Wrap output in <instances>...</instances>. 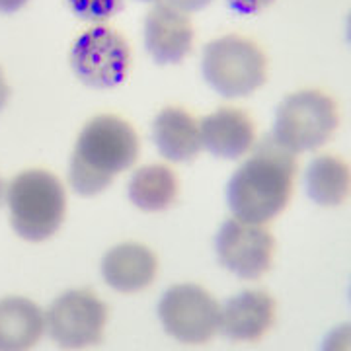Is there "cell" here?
<instances>
[{"mask_svg": "<svg viewBox=\"0 0 351 351\" xmlns=\"http://www.w3.org/2000/svg\"><path fill=\"white\" fill-rule=\"evenodd\" d=\"M201 143L217 158L237 160L254 149L256 125L239 108H221L203 117L199 123Z\"/></svg>", "mask_w": 351, "mask_h": 351, "instance_id": "4fadbf2b", "label": "cell"}, {"mask_svg": "<svg viewBox=\"0 0 351 351\" xmlns=\"http://www.w3.org/2000/svg\"><path fill=\"white\" fill-rule=\"evenodd\" d=\"M143 2H152V0H143Z\"/></svg>", "mask_w": 351, "mask_h": 351, "instance_id": "484cf974", "label": "cell"}, {"mask_svg": "<svg viewBox=\"0 0 351 351\" xmlns=\"http://www.w3.org/2000/svg\"><path fill=\"white\" fill-rule=\"evenodd\" d=\"M178 178L164 164H149L131 176L127 195L131 203L145 213H160L178 199Z\"/></svg>", "mask_w": 351, "mask_h": 351, "instance_id": "e0dca14e", "label": "cell"}, {"mask_svg": "<svg viewBox=\"0 0 351 351\" xmlns=\"http://www.w3.org/2000/svg\"><path fill=\"white\" fill-rule=\"evenodd\" d=\"M201 73L223 98H246L265 84L267 57L252 39L230 34L205 45Z\"/></svg>", "mask_w": 351, "mask_h": 351, "instance_id": "277c9868", "label": "cell"}, {"mask_svg": "<svg viewBox=\"0 0 351 351\" xmlns=\"http://www.w3.org/2000/svg\"><path fill=\"white\" fill-rule=\"evenodd\" d=\"M228 6L239 14H256L269 6L274 0H226Z\"/></svg>", "mask_w": 351, "mask_h": 351, "instance_id": "ffe728a7", "label": "cell"}, {"mask_svg": "<svg viewBox=\"0 0 351 351\" xmlns=\"http://www.w3.org/2000/svg\"><path fill=\"white\" fill-rule=\"evenodd\" d=\"M10 86H8V82H6V76L2 73V69H0V112L6 108V104L10 100Z\"/></svg>", "mask_w": 351, "mask_h": 351, "instance_id": "603a6c76", "label": "cell"}, {"mask_svg": "<svg viewBox=\"0 0 351 351\" xmlns=\"http://www.w3.org/2000/svg\"><path fill=\"white\" fill-rule=\"evenodd\" d=\"M324 350H351V324L336 328L324 341Z\"/></svg>", "mask_w": 351, "mask_h": 351, "instance_id": "d6986e66", "label": "cell"}, {"mask_svg": "<svg viewBox=\"0 0 351 351\" xmlns=\"http://www.w3.org/2000/svg\"><path fill=\"white\" fill-rule=\"evenodd\" d=\"M29 0H0V14H14L22 10Z\"/></svg>", "mask_w": 351, "mask_h": 351, "instance_id": "7402d4cb", "label": "cell"}, {"mask_svg": "<svg viewBox=\"0 0 351 351\" xmlns=\"http://www.w3.org/2000/svg\"><path fill=\"white\" fill-rule=\"evenodd\" d=\"M71 66L88 86L113 88L125 80L131 69V47L113 27L94 25L75 41Z\"/></svg>", "mask_w": 351, "mask_h": 351, "instance_id": "ba28073f", "label": "cell"}, {"mask_svg": "<svg viewBox=\"0 0 351 351\" xmlns=\"http://www.w3.org/2000/svg\"><path fill=\"white\" fill-rule=\"evenodd\" d=\"M108 306L88 289H73L57 297L45 314L51 339L63 350H82L104 339Z\"/></svg>", "mask_w": 351, "mask_h": 351, "instance_id": "52a82bcc", "label": "cell"}, {"mask_svg": "<svg viewBox=\"0 0 351 351\" xmlns=\"http://www.w3.org/2000/svg\"><path fill=\"white\" fill-rule=\"evenodd\" d=\"M217 258L221 265L240 279H260L274 263V234L258 223L228 219L217 234Z\"/></svg>", "mask_w": 351, "mask_h": 351, "instance_id": "9c48e42d", "label": "cell"}, {"mask_svg": "<svg viewBox=\"0 0 351 351\" xmlns=\"http://www.w3.org/2000/svg\"><path fill=\"white\" fill-rule=\"evenodd\" d=\"M6 184H4V180L0 178V207H2V203H4V197H6Z\"/></svg>", "mask_w": 351, "mask_h": 351, "instance_id": "cb8c5ba5", "label": "cell"}, {"mask_svg": "<svg viewBox=\"0 0 351 351\" xmlns=\"http://www.w3.org/2000/svg\"><path fill=\"white\" fill-rule=\"evenodd\" d=\"M158 318L170 338L188 346H201L219 332L221 306L209 291L193 283H182L164 293L158 302Z\"/></svg>", "mask_w": 351, "mask_h": 351, "instance_id": "8992f818", "label": "cell"}, {"mask_svg": "<svg viewBox=\"0 0 351 351\" xmlns=\"http://www.w3.org/2000/svg\"><path fill=\"white\" fill-rule=\"evenodd\" d=\"M274 322V297L265 291H242L221 308L219 332L232 341H260Z\"/></svg>", "mask_w": 351, "mask_h": 351, "instance_id": "8fae6325", "label": "cell"}, {"mask_svg": "<svg viewBox=\"0 0 351 351\" xmlns=\"http://www.w3.org/2000/svg\"><path fill=\"white\" fill-rule=\"evenodd\" d=\"M166 4L174 6L182 12H197L203 10L207 4H211V0H166Z\"/></svg>", "mask_w": 351, "mask_h": 351, "instance_id": "44dd1931", "label": "cell"}, {"mask_svg": "<svg viewBox=\"0 0 351 351\" xmlns=\"http://www.w3.org/2000/svg\"><path fill=\"white\" fill-rule=\"evenodd\" d=\"M123 0H66L75 16L86 22H104L121 8Z\"/></svg>", "mask_w": 351, "mask_h": 351, "instance_id": "ac0fdd59", "label": "cell"}, {"mask_svg": "<svg viewBox=\"0 0 351 351\" xmlns=\"http://www.w3.org/2000/svg\"><path fill=\"white\" fill-rule=\"evenodd\" d=\"M10 225L20 239L43 242L64 221L66 193L61 180L47 170H25L14 178L6 191Z\"/></svg>", "mask_w": 351, "mask_h": 351, "instance_id": "3957f363", "label": "cell"}, {"mask_svg": "<svg viewBox=\"0 0 351 351\" xmlns=\"http://www.w3.org/2000/svg\"><path fill=\"white\" fill-rule=\"evenodd\" d=\"M45 332V316L24 297L0 299V351L32 350Z\"/></svg>", "mask_w": 351, "mask_h": 351, "instance_id": "9a60e30c", "label": "cell"}, {"mask_svg": "<svg viewBox=\"0 0 351 351\" xmlns=\"http://www.w3.org/2000/svg\"><path fill=\"white\" fill-rule=\"evenodd\" d=\"M101 277L117 293H141L149 289L158 274L156 254L137 242H125L106 252L101 260Z\"/></svg>", "mask_w": 351, "mask_h": 351, "instance_id": "7c38bea8", "label": "cell"}, {"mask_svg": "<svg viewBox=\"0 0 351 351\" xmlns=\"http://www.w3.org/2000/svg\"><path fill=\"white\" fill-rule=\"evenodd\" d=\"M339 125L336 101L320 90H299L279 104L274 135L293 154L324 147Z\"/></svg>", "mask_w": 351, "mask_h": 351, "instance_id": "5b68a950", "label": "cell"}, {"mask_svg": "<svg viewBox=\"0 0 351 351\" xmlns=\"http://www.w3.org/2000/svg\"><path fill=\"white\" fill-rule=\"evenodd\" d=\"M295 176V154L274 137L263 138L228 182V209L237 219L248 223L265 225L274 221L289 205Z\"/></svg>", "mask_w": 351, "mask_h": 351, "instance_id": "6da1fadb", "label": "cell"}, {"mask_svg": "<svg viewBox=\"0 0 351 351\" xmlns=\"http://www.w3.org/2000/svg\"><path fill=\"white\" fill-rule=\"evenodd\" d=\"M350 301H351V287H350Z\"/></svg>", "mask_w": 351, "mask_h": 351, "instance_id": "4316f807", "label": "cell"}, {"mask_svg": "<svg viewBox=\"0 0 351 351\" xmlns=\"http://www.w3.org/2000/svg\"><path fill=\"white\" fill-rule=\"evenodd\" d=\"M346 34H348V41L351 43V12L350 16H348V32H346Z\"/></svg>", "mask_w": 351, "mask_h": 351, "instance_id": "d4e9b609", "label": "cell"}, {"mask_svg": "<svg viewBox=\"0 0 351 351\" xmlns=\"http://www.w3.org/2000/svg\"><path fill=\"white\" fill-rule=\"evenodd\" d=\"M143 39L154 63L178 64L193 49L195 32L186 14L160 2L145 18Z\"/></svg>", "mask_w": 351, "mask_h": 351, "instance_id": "30bf717a", "label": "cell"}, {"mask_svg": "<svg viewBox=\"0 0 351 351\" xmlns=\"http://www.w3.org/2000/svg\"><path fill=\"white\" fill-rule=\"evenodd\" d=\"M308 197L320 207H338L351 195V166L334 154L316 156L304 174Z\"/></svg>", "mask_w": 351, "mask_h": 351, "instance_id": "2e32d148", "label": "cell"}, {"mask_svg": "<svg viewBox=\"0 0 351 351\" xmlns=\"http://www.w3.org/2000/svg\"><path fill=\"white\" fill-rule=\"evenodd\" d=\"M138 135L125 119L104 113L80 131L71 156L69 184L82 197H94L110 188L115 176L137 162Z\"/></svg>", "mask_w": 351, "mask_h": 351, "instance_id": "7a4b0ae2", "label": "cell"}, {"mask_svg": "<svg viewBox=\"0 0 351 351\" xmlns=\"http://www.w3.org/2000/svg\"><path fill=\"white\" fill-rule=\"evenodd\" d=\"M152 141L170 162H189L203 149L199 123L182 108H164L154 117Z\"/></svg>", "mask_w": 351, "mask_h": 351, "instance_id": "5bb4252c", "label": "cell"}]
</instances>
